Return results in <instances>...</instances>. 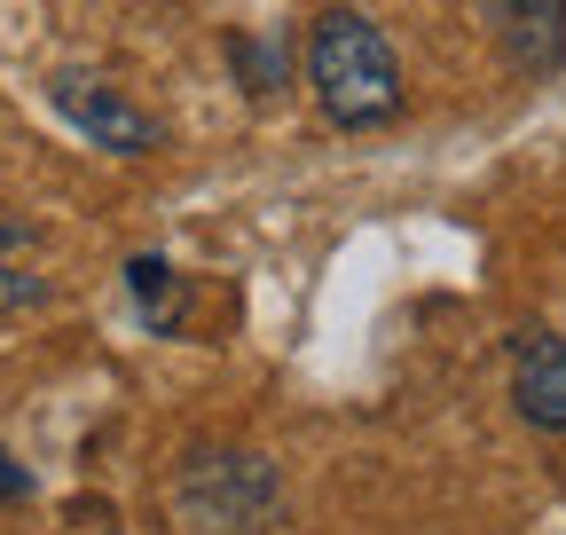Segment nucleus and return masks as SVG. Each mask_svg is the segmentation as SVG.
I'll return each mask as SVG.
<instances>
[{"mask_svg":"<svg viewBox=\"0 0 566 535\" xmlns=\"http://www.w3.org/2000/svg\"><path fill=\"white\" fill-rule=\"evenodd\" d=\"M55 111L87 134L95 150H111V158H150L158 150V126H150V111H134L118 87H103V80H80V72H63L55 80Z\"/></svg>","mask_w":566,"mask_h":535,"instance_id":"obj_2","label":"nucleus"},{"mask_svg":"<svg viewBox=\"0 0 566 535\" xmlns=\"http://www.w3.org/2000/svg\"><path fill=\"white\" fill-rule=\"evenodd\" d=\"M48 284L32 276V229L0 213V307H40Z\"/></svg>","mask_w":566,"mask_h":535,"instance_id":"obj_6","label":"nucleus"},{"mask_svg":"<svg viewBox=\"0 0 566 535\" xmlns=\"http://www.w3.org/2000/svg\"><path fill=\"white\" fill-rule=\"evenodd\" d=\"M307 87H315L323 118H338V126H386L401 111V63L370 17L331 9L307 40Z\"/></svg>","mask_w":566,"mask_h":535,"instance_id":"obj_1","label":"nucleus"},{"mask_svg":"<svg viewBox=\"0 0 566 535\" xmlns=\"http://www.w3.org/2000/svg\"><path fill=\"white\" fill-rule=\"evenodd\" d=\"M126 292H134L142 315H150L158 339H174V331L189 323V292H181V276H174L158 252H134V260H126Z\"/></svg>","mask_w":566,"mask_h":535,"instance_id":"obj_5","label":"nucleus"},{"mask_svg":"<svg viewBox=\"0 0 566 535\" xmlns=\"http://www.w3.org/2000/svg\"><path fill=\"white\" fill-rule=\"evenodd\" d=\"M17 496H32V473H24L9 449H0V504H17Z\"/></svg>","mask_w":566,"mask_h":535,"instance_id":"obj_8","label":"nucleus"},{"mask_svg":"<svg viewBox=\"0 0 566 535\" xmlns=\"http://www.w3.org/2000/svg\"><path fill=\"white\" fill-rule=\"evenodd\" d=\"M237 72H244L252 95L283 87V40H275V32H268V40H237Z\"/></svg>","mask_w":566,"mask_h":535,"instance_id":"obj_7","label":"nucleus"},{"mask_svg":"<svg viewBox=\"0 0 566 535\" xmlns=\"http://www.w3.org/2000/svg\"><path fill=\"white\" fill-rule=\"evenodd\" d=\"M495 40H504V55L520 63V72H558L566 63V0H480Z\"/></svg>","mask_w":566,"mask_h":535,"instance_id":"obj_4","label":"nucleus"},{"mask_svg":"<svg viewBox=\"0 0 566 535\" xmlns=\"http://www.w3.org/2000/svg\"><path fill=\"white\" fill-rule=\"evenodd\" d=\"M512 401L543 433H566V339L551 331H520L512 339Z\"/></svg>","mask_w":566,"mask_h":535,"instance_id":"obj_3","label":"nucleus"}]
</instances>
